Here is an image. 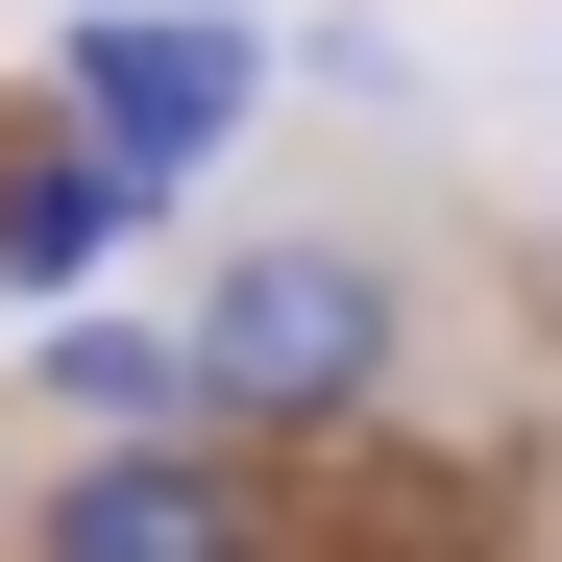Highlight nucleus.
<instances>
[{"mask_svg":"<svg viewBox=\"0 0 562 562\" xmlns=\"http://www.w3.org/2000/svg\"><path fill=\"white\" fill-rule=\"evenodd\" d=\"M392 269L367 245H245V269H196V392L221 416H367L392 392Z\"/></svg>","mask_w":562,"mask_h":562,"instance_id":"1","label":"nucleus"},{"mask_svg":"<svg viewBox=\"0 0 562 562\" xmlns=\"http://www.w3.org/2000/svg\"><path fill=\"white\" fill-rule=\"evenodd\" d=\"M25 562H269V514H245L221 416H171V440H99V464H74V490L25 514Z\"/></svg>","mask_w":562,"mask_h":562,"instance_id":"3","label":"nucleus"},{"mask_svg":"<svg viewBox=\"0 0 562 562\" xmlns=\"http://www.w3.org/2000/svg\"><path fill=\"white\" fill-rule=\"evenodd\" d=\"M49 74H74V123H99L147 196H196V171L245 147V99H269V49L221 25V0H99V25H74Z\"/></svg>","mask_w":562,"mask_h":562,"instance_id":"2","label":"nucleus"},{"mask_svg":"<svg viewBox=\"0 0 562 562\" xmlns=\"http://www.w3.org/2000/svg\"><path fill=\"white\" fill-rule=\"evenodd\" d=\"M123 221H147V171H123V147H99V123H74V147H49V171H0V294H74V269H99V245H123Z\"/></svg>","mask_w":562,"mask_h":562,"instance_id":"4","label":"nucleus"},{"mask_svg":"<svg viewBox=\"0 0 562 562\" xmlns=\"http://www.w3.org/2000/svg\"><path fill=\"white\" fill-rule=\"evenodd\" d=\"M49 392L99 416V440H171V416H221V392H196V318H49Z\"/></svg>","mask_w":562,"mask_h":562,"instance_id":"5","label":"nucleus"}]
</instances>
